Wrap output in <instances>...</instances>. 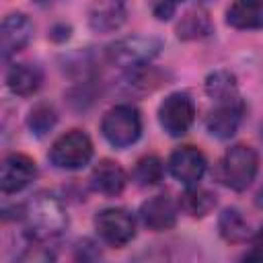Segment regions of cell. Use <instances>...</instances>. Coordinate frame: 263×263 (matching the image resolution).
<instances>
[{
	"instance_id": "13",
	"label": "cell",
	"mask_w": 263,
	"mask_h": 263,
	"mask_svg": "<svg viewBox=\"0 0 263 263\" xmlns=\"http://www.w3.org/2000/svg\"><path fill=\"white\" fill-rule=\"evenodd\" d=\"M140 218L150 230H168L177 222V205L168 195H154L140 205Z\"/></svg>"
},
{
	"instance_id": "6",
	"label": "cell",
	"mask_w": 263,
	"mask_h": 263,
	"mask_svg": "<svg viewBox=\"0 0 263 263\" xmlns=\"http://www.w3.org/2000/svg\"><path fill=\"white\" fill-rule=\"evenodd\" d=\"M193 119H195V105L191 97L185 92H171L158 107V121L162 129L173 138L187 134Z\"/></svg>"
},
{
	"instance_id": "3",
	"label": "cell",
	"mask_w": 263,
	"mask_h": 263,
	"mask_svg": "<svg viewBox=\"0 0 263 263\" xmlns=\"http://www.w3.org/2000/svg\"><path fill=\"white\" fill-rule=\"evenodd\" d=\"M103 138L115 148H127L138 142L142 134V117L132 105H117L109 109L101 121Z\"/></svg>"
},
{
	"instance_id": "22",
	"label": "cell",
	"mask_w": 263,
	"mask_h": 263,
	"mask_svg": "<svg viewBox=\"0 0 263 263\" xmlns=\"http://www.w3.org/2000/svg\"><path fill=\"white\" fill-rule=\"evenodd\" d=\"M58 121V115H55V109L47 103H39L31 109L29 117H27V125L29 129L35 134V136H45Z\"/></svg>"
},
{
	"instance_id": "21",
	"label": "cell",
	"mask_w": 263,
	"mask_h": 263,
	"mask_svg": "<svg viewBox=\"0 0 263 263\" xmlns=\"http://www.w3.org/2000/svg\"><path fill=\"white\" fill-rule=\"evenodd\" d=\"M162 160L154 154H148V156H142L138 162H136V168H134V179L138 185L142 187H152L156 183H160L162 179Z\"/></svg>"
},
{
	"instance_id": "16",
	"label": "cell",
	"mask_w": 263,
	"mask_h": 263,
	"mask_svg": "<svg viewBox=\"0 0 263 263\" xmlns=\"http://www.w3.org/2000/svg\"><path fill=\"white\" fill-rule=\"evenodd\" d=\"M43 82V74L33 64H14L6 74L8 88L18 97H31L39 90Z\"/></svg>"
},
{
	"instance_id": "12",
	"label": "cell",
	"mask_w": 263,
	"mask_h": 263,
	"mask_svg": "<svg viewBox=\"0 0 263 263\" xmlns=\"http://www.w3.org/2000/svg\"><path fill=\"white\" fill-rule=\"evenodd\" d=\"M125 0H95L88 10V27L95 33H113L125 23Z\"/></svg>"
},
{
	"instance_id": "23",
	"label": "cell",
	"mask_w": 263,
	"mask_h": 263,
	"mask_svg": "<svg viewBox=\"0 0 263 263\" xmlns=\"http://www.w3.org/2000/svg\"><path fill=\"white\" fill-rule=\"evenodd\" d=\"M148 2H150V8H152V14L158 21H168L175 14L177 4L181 0H148Z\"/></svg>"
},
{
	"instance_id": "17",
	"label": "cell",
	"mask_w": 263,
	"mask_h": 263,
	"mask_svg": "<svg viewBox=\"0 0 263 263\" xmlns=\"http://www.w3.org/2000/svg\"><path fill=\"white\" fill-rule=\"evenodd\" d=\"M236 90H238L236 76L228 70H216V72L208 74V78H205V92L216 105L238 99Z\"/></svg>"
},
{
	"instance_id": "19",
	"label": "cell",
	"mask_w": 263,
	"mask_h": 263,
	"mask_svg": "<svg viewBox=\"0 0 263 263\" xmlns=\"http://www.w3.org/2000/svg\"><path fill=\"white\" fill-rule=\"evenodd\" d=\"M218 228H220L222 238L228 240V242H242L249 236V222L234 208H228V210H224L220 214Z\"/></svg>"
},
{
	"instance_id": "18",
	"label": "cell",
	"mask_w": 263,
	"mask_h": 263,
	"mask_svg": "<svg viewBox=\"0 0 263 263\" xmlns=\"http://www.w3.org/2000/svg\"><path fill=\"white\" fill-rule=\"evenodd\" d=\"M179 205L183 212H187L189 216L193 218H201L205 214L212 212V208L216 205V195L210 193L208 189H201V187H187V191L181 195L179 199Z\"/></svg>"
},
{
	"instance_id": "20",
	"label": "cell",
	"mask_w": 263,
	"mask_h": 263,
	"mask_svg": "<svg viewBox=\"0 0 263 263\" xmlns=\"http://www.w3.org/2000/svg\"><path fill=\"white\" fill-rule=\"evenodd\" d=\"M212 31V23H210V16L208 12L203 10H189L187 14L181 16V23L177 25V35L185 41H191V39H201L205 35H210Z\"/></svg>"
},
{
	"instance_id": "5",
	"label": "cell",
	"mask_w": 263,
	"mask_h": 263,
	"mask_svg": "<svg viewBox=\"0 0 263 263\" xmlns=\"http://www.w3.org/2000/svg\"><path fill=\"white\" fill-rule=\"evenodd\" d=\"M257 168H259L257 152L251 146L236 144L228 148L222 158V181L234 191H245L255 181Z\"/></svg>"
},
{
	"instance_id": "8",
	"label": "cell",
	"mask_w": 263,
	"mask_h": 263,
	"mask_svg": "<svg viewBox=\"0 0 263 263\" xmlns=\"http://www.w3.org/2000/svg\"><path fill=\"white\" fill-rule=\"evenodd\" d=\"M205 168H208L205 156L195 146H181L168 158V171H171V175L179 183H183L187 187L197 185L201 181Z\"/></svg>"
},
{
	"instance_id": "14",
	"label": "cell",
	"mask_w": 263,
	"mask_h": 263,
	"mask_svg": "<svg viewBox=\"0 0 263 263\" xmlns=\"http://www.w3.org/2000/svg\"><path fill=\"white\" fill-rule=\"evenodd\" d=\"M125 183V171L113 160H101L90 173V187L103 195H119Z\"/></svg>"
},
{
	"instance_id": "1",
	"label": "cell",
	"mask_w": 263,
	"mask_h": 263,
	"mask_svg": "<svg viewBox=\"0 0 263 263\" xmlns=\"http://www.w3.org/2000/svg\"><path fill=\"white\" fill-rule=\"evenodd\" d=\"M31 238L43 242L58 238L68 228V214L64 203L51 193H37L25 205L21 214Z\"/></svg>"
},
{
	"instance_id": "11",
	"label": "cell",
	"mask_w": 263,
	"mask_h": 263,
	"mask_svg": "<svg viewBox=\"0 0 263 263\" xmlns=\"http://www.w3.org/2000/svg\"><path fill=\"white\" fill-rule=\"evenodd\" d=\"M242 103L240 99L228 101V103H218L205 117V127L208 132L218 138V140H228L236 134L240 119H242Z\"/></svg>"
},
{
	"instance_id": "9",
	"label": "cell",
	"mask_w": 263,
	"mask_h": 263,
	"mask_svg": "<svg viewBox=\"0 0 263 263\" xmlns=\"http://www.w3.org/2000/svg\"><path fill=\"white\" fill-rule=\"evenodd\" d=\"M33 31H35V27H33V23L27 14H23V12L6 14L4 21H2V29H0L2 58L8 60L16 51L25 49L29 45V41L33 39Z\"/></svg>"
},
{
	"instance_id": "7",
	"label": "cell",
	"mask_w": 263,
	"mask_h": 263,
	"mask_svg": "<svg viewBox=\"0 0 263 263\" xmlns=\"http://www.w3.org/2000/svg\"><path fill=\"white\" fill-rule=\"evenodd\" d=\"M97 234L111 247H123L136 236V220L123 208H107L95 216Z\"/></svg>"
},
{
	"instance_id": "2",
	"label": "cell",
	"mask_w": 263,
	"mask_h": 263,
	"mask_svg": "<svg viewBox=\"0 0 263 263\" xmlns=\"http://www.w3.org/2000/svg\"><path fill=\"white\" fill-rule=\"evenodd\" d=\"M162 49V41L152 35H129L123 39H117L107 47V58L111 64L127 70L144 68L148 62H152Z\"/></svg>"
},
{
	"instance_id": "4",
	"label": "cell",
	"mask_w": 263,
	"mask_h": 263,
	"mask_svg": "<svg viewBox=\"0 0 263 263\" xmlns=\"http://www.w3.org/2000/svg\"><path fill=\"white\" fill-rule=\"evenodd\" d=\"M92 158V142L82 129H70L62 134L49 148V160L55 168L78 171Z\"/></svg>"
},
{
	"instance_id": "10",
	"label": "cell",
	"mask_w": 263,
	"mask_h": 263,
	"mask_svg": "<svg viewBox=\"0 0 263 263\" xmlns=\"http://www.w3.org/2000/svg\"><path fill=\"white\" fill-rule=\"evenodd\" d=\"M37 175V166L33 158L27 154L12 152L2 160L0 166V189L2 193H18L23 191Z\"/></svg>"
},
{
	"instance_id": "15",
	"label": "cell",
	"mask_w": 263,
	"mask_h": 263,
	"mask_svg": "<svg viewBox=\"0 0 263 263\" xmlns=\"http://www.w3.org/2000/svg\"><path fill=\"white\" fill-rule=\"evenodd\" d=\"M226 23L234 29H263V0H234L226 10Z\"/></svg>"
},
{
	"instance_id": "24",
	"label": "cell",
	"mask_w": 263,
	"mask_h": 263,
	"mask_svg": "<svg viewBox=\"0 0 263 263\" xmlns=\"http://www.w3.org/2000/svg\"><path fill=\"white\" fill-rule=\"evenodd\" d=\"M245 259H249V261H253V259L255 261H263V226L253 236V249H251V253Z\"/></svg>"
}]
</instances>
